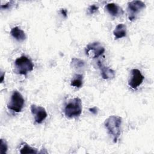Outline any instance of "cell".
I'll return each instance as SVG.
<instances>
[{
	"label": "cell",
	"mask_w": 154,
	"mask_h": 154,
	"mask_svg": "<svg viewBox=\"0 0 154 154\" xmlns=\"http://www.w3.org/2000/svg\"><path fill=\"white\" fill-rule=\"evenodd\" d=\"M122 123V118L117 116H111L104 122L105 127L108 133L112 137L114 143H117L120 135Z\"/></svg>",
	"instance_id": "cell-1"
},
{
	"label": "cell",
	"mask_w": 154,
	"mask_h": 154,
	"mask_svg": "<svg viewBox=\"0 0 154 154\" xmlns=\"http://www.w3.org/2000/svg\"><path fill=\"white\" fill-rule=\"evenodd\" d=\"M82 109V101L80 98L76 97L70 99L66 105L64 114L67 117L74 118L79 117Z\"/></svg>",
	"instance_id": "cell-2"
},
{
	"label": "cell",
	"mask_w": 154,
	"mask_h": 154,
	"mask_svg": "<svg viewBox=\"0 0 154 154\" xmlns=\"http://www.w3.org/2000/svg\"><path fill=\"white\" fill-rule=\"evenodd\" d=\"M16 73L26 75L34 69V64L31 60L26 56L22 55L17 58L14 61Z\"/></svg>",
	"instance_id": "cell-3"
},
{
	"label": "cell",
	"mask_w": 154,
	"mask_h": 154,
	"mask_svg": "<svg viewBox=\"0 0 154 154\" xmlns=\"http://www.w3.org/2000/svg\"><path fill=\"white\" fill-rule=\"evenodd\" d=\"M24 104L25 100L22 95L19 91L15 90L11 96L10 100L7 105V107L9 109L14 112H19L23 109Z\"/></svg>",
	"instance_id": "cell-4"
},
{
	"label": "cell",
	"mask_w": 154,
	"mask_h": 154,
	"mask_svg": "<svg viewBox=\"0 0 154 154\" xmlns=\"http://www.w3.org/2000/svg\"><path fill=\"white\" fill-rule=\"evenodd\" d=\"M105 52L104 47L98 42H94L87 45L85 48L86 55L91 58H96Z\"/></svg>",
	"instance_id": "cell-5"
},
{
	"label": "cell",
	"mask_w": 154,
	"mask_h": 154,
	"mask_svg": "<svg viewBox=\"0 0 154 154\" xmlns=\"http://www.w3.org/2000/svg\"><path fill=\"white\" fill-rule=\"evenodd\" d=\"M144 76L141 71L137 69H133L131 70V76L128 81L129 87L133 89H136L143 82Z\"/></svg>",
	"instance_id": "cell-6"
},
{
	"label": "cell",
	"mask_w": 154,
	"mask_h": 154,
	"mask_svg": "<svg viewBox=\"0 0 154 154\" xmlns=\"http://www.w3.org/2000/svg\"><path fill=\"white\" fill-rule=\"evenodd\" d=\"M146 4L141 1H132L128 3V10L129 12V19L133 20L135 19V15L143 9L145 8Z\"/></svg>",
	"instance_id": "cell-7"
},
{
	"label": "cell",
	"mask_w": 154,
	"mask_h": 154,
	"mask_svg": "<svg viewBox=\"0 0 154 154\" xmlns=\"http://www.w3.org/2000/svg\"><path fill=\"white\" fill-rule=\"evenodd\" d=\"M31 111L34 116L35 122L37 123H42L47 117L48 114L45 108L35 105H31Z\"/></svg>",
	"instance_id": "cell-8"
},
{
	"label": "cell",
	"mask_w": 154,
	"mask_h": 154,
	"mask_svg": "<svg viewBox=\"0 0 154 154\" xmlns=\"http://www.w3.org/2000/svg\"><path fill=\"white\" fill-rule=\"evenodd\" d=\"M97 65L101 72L102 78L104 79H111L115 77V71L111 68L105 66L99 61L97 62Z\"/></svg>",
	"instance_id": "cell-9"
},
{
	"label": "cell",
	"mask_w": 154,
	"mask_h": 154,
	"mask_svg": "<svg viewBox=\"0 0 154 154\" xmlns=\"http://www.w3.org/2000/svg\"><path fill=\"white\" fill-rule=\"evenodd\" d=\"M106 9L109 14L114 17H117L123 13V10L117 4L114 3L107 4L106 5Z\"/></svg>",
	"instance_id": "cell-10"
},
{
	"label": "cell",
	"mask_w": 154,
	"mask_h": 154,
	"mask_svg": "<svg viewBox=\"0 0 154 154\" xmlns=\"http://www.w3.org/2000/svg\"><path fill=\"white\" fill-rule=\"evenodd\" d=\"M10 34L14 39L19 42H22L26 38L25 32L18 26L12 28L10 31Z\"/></svg>",
	"instance_id": "cell-11"
},
{
	"label": "cell",
	"mask_w": 154,
	"mask_h": 154,
	"mask_svg": "<svg viewBox=\"0 0 154 154\" xmlns=\"http://www.w3.org/2000/svg\"><path fill=\"white\" fill-rule=\"evenodd\" d=\"M127 29L126 26L123 23L118 24L114 30L113 31V34L115 37L116 39L121 38L126 36Z\"/></svg>",
	"instance_id": "cell-12"
},
{
	"label": "cell",
	"mask_w": 154,
	"mask_h": 154,
	"mask_svg": "<svg viewBox=\"0 0 154 154\" xmlns=\"http://www.w3.org/2000/svg\"><path fill=\"white\" fill-rule=\"evenodd\" d=\"M71 86L81 88L83 85V76L81 74H76L71 80Z\"/></svg>",
	"instance_id": "cell-13"
},
{
	"label": "cell",
	"mask_w": 154,
	"mask_h": 154,
	"mask_svg": "<svg viewBox=\"0 0 154 154\" xmlns=\"http://www.w3.org/2000/svg\"><path fill=\"white\" fill-rule=\"evenodd\" d=\"M20 153L22 154H26V153H37V151L35 149H34L29 146V145L25 144L23 146L20 150Z\"/></svg>",
	"instance_id": "cell-14"
},
{
	"label": "cell",
	"mask_w": 154,
	"mask_h": 154,
	"mask_svg": "<svg viewBox=\"0 0 154 154\" xmlns=\"http://www.w3.org/2000/svg\"><path fill=\"white\" fill-rule=\"evenodd\" d=\"M71 64L73 67L76 69L82 68L85 66V62L83 60L77 58H73L72 59Z\"/></svg>",
	"instance_id": "cell-15"
},
{
	"label": "cell",
	"mask_w": 154,
	"mask_h": 154,
	"mask_svg": "<svg viewBox=\"0 0 154 154\" xmlns=\"http://www.w3.org/2000/svg\"><path fill=\"white\" fill-rule=\"evenodd\" d=\"M8 146L6 141L4 139L1 138L0 140V153L4 154L7 152Z\"/></svg>",
	"instance_id": "cell-16"
},
{
	"label": "cell",
	"mask_w": 154,
	"mask_h": 154,
	"mask_svg": "<svg viewBox=\"0 0 154 154\" xmlns=\"http://www.w3.org/2000/svg\"><path fill=\"white\" fill-rule=\"evenodd\" d=\"M98 8H99V7L97 5L93 4V5H91L90 6V7L88 8V11L90 14H93L98 10Z\"/></svg>",
	"instance_id": "cell-17"
},
{
	"label": "cell",
	"mask_w": 154,
	"mask_h": 154,
	"mask_svg": "<svg viewBox=\"0 0 154 154\" xmlns=\"http://www.w3.org/2000/svg\"><path fill=\"white\" fill-rule=\"evenodd\" d=\"M13 2V1H10V2H7V4H2L1 5V9H3V10H5V9H7V8H9L10 7L11 5V3Z\"/></svg>",
	"instance_id": "cell-18"
},
{
	"label": "cell",
	"mask_w": 154,
	"mask_h": 154,
	"mask_svg": "<svg viewBox=\"0 0 154 154\" xmlns=\"http://www.w3.org/2000/svg\"><path fill=\"white\" fill-rule=\"evenodd\" d=\"M89 111L93 113V114H97V112H98V109L96 106H94V107H93V108H91L89 109Z\"/></svg>",
	"instance_id": "cell-19"
},
{
	"label": "cell",
	"mask_w": 154,
	"mask_h": 154,
	"mask_svg": "<svg viewBox=\"0 0 154 154\" xmlns=\"http://www.w3.org/2000/svg\"><path fill=\"white\" fill-rule=\"evenodd\" d=\"M60 13L64 17H67V11L66 10V9L64 8H62L60 10Z\"/></svg>",
	"instance_id": "cell-20"
},
{
	"label": "cell",
	"mask_w": 154,
	"mask_h": 154,
	"mask_svg": "<svg viewBox=\"0 0 154 154\" xmlns=\"http://www.w3.org/2000/svg\"><path fill=\"white\" fill-rule=\"evenodd\" d=\"M4 76H5V72H1V82H3L4 79Z\"/></svg>",
	"instance_id": "cell-21"
}]
</instances>
